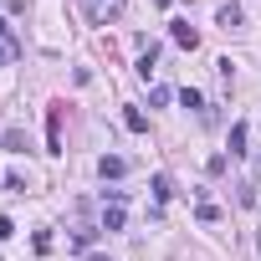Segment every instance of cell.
I'll list each match as a JSON object with an SVG mask.
<instances>
[{
	"instance_id": "6da1fadb",
	"label": "cell",
	"mask_w": 261,
	"mask_h": 261,
	"mask_svg": "<svg viewBox=\"0 0 261 261\" xmlns=\"http://www.w3.org/2000/svg\"><path fill=\"white\" fill-rule=\"evenodd\" d=\"M46 154H62V102H51L46 113Z\"/></svg>"
},
{
	"instance_id": "7a4b0ae2",
	"label": "cell",
	"mask_w": 261,
	"mask_h": 261,
	"mask_svg": "<svg viewBox=\"0 0 261 261\" xmlns=\"http://www.w3.org/2000/svg\"><path fill=\"white\" fill-rule=\"evenodd\" d=\"M97 174H102V179H123V174H128V159H118V154H102V159H97Z\"/></svg>"
},
{
	"instance_id": "3957f363",
	"label": "cell",
	"mask_w": 261,
	"mask_h": 261,
	"mask_svg": "<svg viewBox=\"0 0 261 261\" xmlns=\"http://www.w3.org/2000/svg\"><path fill=\"white\" fill-rule=\"evenodd\" d=\"M174 41H179L185 51H195V46H200V31H195L190 21H174Z\"/></svg>"
},
{
	"instance_id": "277c9868",
	"label": "cell",
	"mask_w": 261,
	"mask_h": 261,
	"mask_svg": "<svg viewBox=\"0 0 261 261\" xmlns=\"http://www.w3.org/2000/svg\"><path fill=\"white\" fill-rule=\"evenodd\" d=\"M246 139H251V128L236 123V128H230V139H225V149H230V154H246Z\"/></svg>"
},
{
	"instance_id": "5b68a950",
	"label": "cell",
	"mask_w": 261,
	"mask_h": 261,
	"mask_svg": "<svg viewBox=\"0 0 261 261\" xmlns=\"http://www.w3.org/2000/svg\"><path fill=\"white\" fill-rule=\"evenodd\" d=\"M215 26L236 31V26H241V6H220V11H215Z\"/></svg>"
},
{
	"instance_id": "8992f818",
	"label": "cell",
	"mask_w": 261,
	"mask_h": 261,
	"mask_svg": "<svg viewBox=\"0 0 261 261\" xmlns=\"http://www.w3.org/2000/svg\"><path fill=\"white\" fill-rule=\"evenodd\" d=\"M123 123H128V134H149V118L139 108H123Z\"/></svg>"
},
{
	"instance_id": "52a82bcc",
	"label": "cell",
	"mask_w": 261,
	"mask_h": 261,
	"mask_svg": "<svg viewBox=\"0 0 261 261\" xmlns=\"http://www.w3.org/2000/svg\"><path fill=\"white\" fill-rule=\"evenodd\" d=\"M149 190H154V200H159V205H164V200L174 195V185H169V174H154V185H149Z\"/></svg>"
},
{
	"instance_id": "ba28073f",
	"label": "cell",
	"mask_w": 261,
	"mask_h": 261,
	"mask_svg": "<svg viewBox=\"0 0 261 261\" xmlns=\"http://www.w3.org/2000/svg\"><path fill=\"white\" fill-rule=\"evenodd\" d=\"M195 220H200V225H215V220H220V210H215L210 200H200V205H195Z\"/></svg>"
},
{
	"instance_id": "9c48e42d",
	"label": "cell",
	"mask_w": 261,
	"mask_h": 261,
	"mask_svg": "<svg viewBox=\"0 0 261 261\" xmlns=\"http://www.w3.org/2000/svg\"><path fill=\"white\" fill-rule=\"evenodd\" d=\"M102 230H123V205H108L102 210Z\"/></svg>"
},
{
	"instance_id": "30bf717a",
	"label": "cell",
	"mask_w": 261,
	"mask_h": 261,
	"mask_svg": "<svg viewBox=\"0 0 261 261\" xmlns=\"http://www.w3.org/2000/svg\"><path fill=\"white\" fill-rule=\"evenodd\" d=\"M6 149H11V154H26V134H21V128H11V134H6Z\"/></svg>"
},
{
	"instance_id": "8fae6325",
	"label": "cell",
	"mask_w": 261,
	"mask_h": 261,
	"mask_svg": "<svg viewBox=\"0 0 261 261\" xmlns=\"http://www.w3.org/2000/svg\"><path fill=\"white\" fill-rule=\"evenodd\" d=\"M179 102H185V108H205V97H200L195 87H185V92H179Z\"/></svg>"
},
{
	"instance_id": "7c38bea8",
	"label": "cell",
	"mask_w": 261,
	"mask_h": 261,
	"mask_svg": "<svg viewBox=\"0 0 261 261\" xmlns=\"http://www.w3.org/2000/svg\"><path fill=\"white\" fill-rule=\"evenodd\" d=\"M11 236H16V225H11L6 215H0V241H11Z\"/></svg>"
},
{
	"instance_id": "4fadbf2b",
	"label": "cell",
	"mask_w": 261,
	"mask_h": 261,
	"mask_svg": "<svg viewBox=\"0 0 261 261\" xmlns=\"http://www.w3.org/2000/svg\"><path fill=\"white\" fill-rule=\"evenodd\" d=\"M11 57H16V46H0V67H6V62H11Z\"/></svg>"
}]
</instances>
